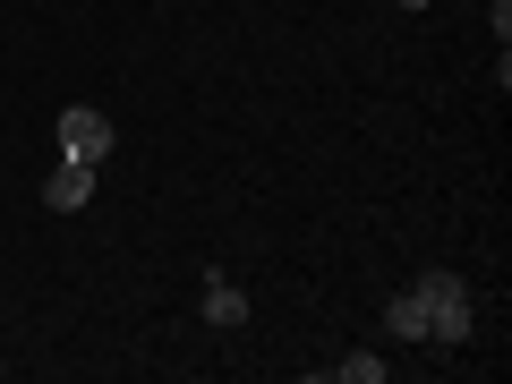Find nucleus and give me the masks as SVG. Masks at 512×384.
<instances>
[{
    "instance_id": "nucleus-1",
    "label": "nucleus",
    "mask_w": 512,
    "mask_h": 384,
    "mask_svg": "<svg viewBox=\"0 0 512 384\" xmlns=\"http://www.w3.org/2000/svg\"><path fill=\"white\" fill-rule=\"evenodd\" d=\"M419 291H427V342H444V350H453V342H470V282L436 265V274H427Z\"/></svg>"
},
{
    "instance_id": "nucleus-2",
    "label": "nucleus",
    "mask_w": 512,
    "mask_h": 384,
    "mask_svg": "<svg viewBox=\"0 0 512 384\" xmlns=\"http://www.w3.org/2000/svg\"><path fill=\"white\" fill-rule=\"evenodd\" d=\"M111 146H120V137H111V111H94V103H69V111H60V154H69V163H94V171H103Z\"/></svg>"
},
{
    "instance_id": "nucleus-3",
    "label": "nucleus",
    "mask_w": 512,
    "mask_h": 384,
    "mask_svg": "<svg viewBox=\"0 0 512 384\" xmlns=\"http://www.w3.org/2000/svg\"><path fill=\"white\" fill-rule=\"evenodd\" d=\"M43 205H52V214H86L94 205V163H69V154H60V171L43 180Z\"/></svg>"
},
{
    "instance_id": "nucleus-4",
    "label": "nucleus",
    "mask_w": 512,
    "mask_h": 384,
    "mask_svg": "<svg viewBox=\"0 0 512 384\" xmlns=\"http://www.w3.org/2000/svg\"><path fill=\"white\" fill-rule=\"evenodd\" d=\"M197 308H205V325H214V333L248 325V291H239V282H222V274H205V299H197Z\"/></svg>"
},
{
    "instance_id": "nucleus-5",
    "label": "nucleus",
    "mask_w": 512,
    "mask_h": 384,
    "mask_svg": "<svg viewBox=\"0 0 512 384\" xmlns=\"http://www.w3.org/2000/svg\"><path fill=\"white\" fill-rule=\"evenodd\" d=\"M384 333H393V342H427V291H419V282L384 308Z\"/></svg>"
},
{
    "instance_id": "nucleus-6",
    "label": "nucleus",
    "mask_w": 512,
    "mask_h": 384,
    "mask_svg": "<svg viewBox=\"0 0 512 384\" xmlns=\"http://www.w3.org/2000/svg\"><path fill=\"white\" fill-rule=\"evenodd\" d=\"M325 376H333V384H384V359H367V350H350V359H333Z\"/></svg>"
},
{
    "instance_id": "nucleus-7",
    "label": "nucleus",
    "mask_w": 512,
    "mask_h": 384,
    "mask_svg": "<svg viewBox=\"0 0 512 384\" xmlns=\"http://www.w3.org/2000/svg\"><path fill=\"white\" fill-rule=\"evenodd\" d=\"M393 9H427V0H393Z\"/></svg>"
}]
</instances>
